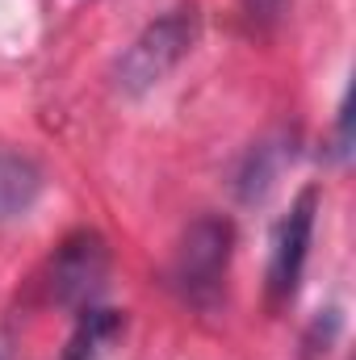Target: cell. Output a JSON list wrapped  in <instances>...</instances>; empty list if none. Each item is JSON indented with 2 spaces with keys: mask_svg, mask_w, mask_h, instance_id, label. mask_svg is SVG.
I'll return each mask as SVG.
<instances>
[{
  "mask_svg": "<svg viewBox=\"0 0 356 360\" xmlns=\"http://www.w3.org/2000/svg\"><path fill=\"white\" fill-rule=\"evenodd\" d=\"M193 38H197V17L189 8H172L160 21H151L130 42V51L117 59V84H122V92L139 96V92L155 89L180 59L189 55Z\"/></svg>",
  "mask_w": 356,
  "mask_h": 360,
  "instance_id": "1",
  "label": "cell"
},
{
  "mask_svg": "<svg viewBox=\"0 0 356 360\" xmlns=\"http://www.w3.org/2000/svg\"><path fill=\"white\" fill-rule=\"evenodd\" d=\"M231 243H235V231L218 214H205L184 231L177 248V264H172V281L189 302L210 306L218 297L227 264H231Z\"/></svg>",
  "mask_w": 356,
  "mask_h": 360,
  "instance_id": "2",
  "label": "cell"
},
{
  "mask_svg": "<svg viewBox=\"0 0 356 360\" xmlns=\"http://www.w3.org/2000/svg\"><path fill=\"white\" fill-rule=\"evenodd\" d=\"M109 285V243L96 231H76L51 260V293L68 310H89Z\"/></svg>",
  "mask_w": 356,
  "mask_h": 360,
  "instance_id": "3",
  "label": "cell"
},
{
  "mask_svg": "<svg viewBox=\"0 0 356 360\" xmlns=\"http://www.w3.org/2000/svg\"><path fill=\"white\" fill-rule=\"evenodd\" d=\"M314 214H319V188H302L289 214L276 222L272 252H268V293L272 302H285L298 293V281L310 256V235H314Z\"/></svg>",
  "mask_w": 356,
  "mask_h": 360,
  "instance_id": "4",
  "label": "cell"
},
{
  "mask_svg": "<svg viewBox=\"0 0 356 360\" xmlns=\"http://www.w3.org/2000/svg\"><path fill=\"white\" fill-rule=\"evenodd\" d=\"M42 193V172L13 151H0V222L21 218Z\"/></svg>",
  "mask_w": 356,
  "mask_h": 360,
  "instance_id": "5",
  "label": "cell"
},
{
  "mask_svg": "<svg viewBox=\"0 0 356 360\" xmlns=\"http://www.w3.org/2000/svg\"><path fill=\"white\" fill-rule=\"evenodd\" d=\"M117 335H122V314L89 306V310H80V323H76V331L63 348V360H101Z\"/></svg>",
  "mask_w": 356,
  "mask_h": 360,
  "instance_id": "6",
  "label": "cell"
},
{
  "mask_svg": "<svg viewBox=\"0 0 356 360\" xmlns=\"http://www.w3.org/2000/svg\"><path fill=\"white\" fill-rule=\"evenodd\" d=\"M243 4H248V17L256 25H276L289 8V0H243Z\"/></svg>",
  "mask_w": 356,
  "mask_h": 360,
  "instance_id": "7",
  "label": "cell"
},
{
  "mask_svg": "<svg viewBox=\"0 0 356 360\" xmlns=\"http://www.w3.org/2000/svg\"><path fill=\"white\" fill-rule=\"evenodd\" d=\"M348 117H352V109H348V96H344V105H340V160L348 155Z\"/></svg>",
  "mask_w": 356,
  "mask_h": 360,
  "instance_id": "8",
  "label": "cell"
}]
</instances>
